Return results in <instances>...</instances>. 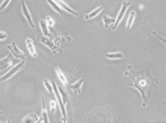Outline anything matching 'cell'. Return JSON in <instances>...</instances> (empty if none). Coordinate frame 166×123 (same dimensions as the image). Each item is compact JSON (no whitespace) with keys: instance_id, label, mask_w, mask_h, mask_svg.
<instances>
[{"instance_id":"obj_8","label":"cell","mask_w":166,"mask_h":123,"mask_svg":"<svg viewBox=\"0 0 166 123\" xmlns=\"http://www.w3.org/2000/svg\"><path fill=\"white\" fill-rule=\"evenodd\" d=\"M26 43H27V49H28V51H29V53L32 55L33 58H37V53H36L34 46H33V41L28 38L27 40H26Z\"/></svg>"},{"instance_id":"obj_20","label":"cell","mask_w":166,"mask_h":123,"mask_svg":"<svg viewBox=\"0 0 166 123\" xmlns=\"http://www.w3.org/2000/svg\"><path fill=\"white\" fill-rule=\"evenodd\" d=\"M40 27H41L42 32L44 33V36H49V31H48V27H47V23L44 22L43 20H41V21H40Z\"/></svg>"},{"instance_id":"obj_19","label":"cell","mask_w":166,"mask_h":123,"mask_svg":"<svg viewBox=\"0 0 166 123\" xmlns=\"http://www.w3.org/2000/svg\"><path fill=\"white\" fill-rule=\"evenodd\" d=\"M37 117L34 114H30L28 118H24L22 120V122H37Z\"/></svg>"},{"instance_id":"obj_12","label":"cell","mask_w":166,"mask_h":123,"mask_svg":"<svg viewBox=\"0 0 166 123\" xmlns=\"http://www.w3.org/2000/svg\"><path fill=\"white\" fill-rule=\"evenodd\" d=\"M102 9H103V7H99L97 9H95V10H93L92 12H90V14H85V19H92V18H94L95 16H97V14H100L102 11Z\"/></svg>"},{"instance_id":"obj_10","label":"cell","mask_w":166,"mask_h":123,"mask_svg":"<svg viewBox=\"0 0 166 123\" xmlns=\"http://www.w3.org/2000/svg\"><path fill=\"white\" fill-rule=\"evenodd\" d=\"M10 64H11V60H10V55L4 58L2 60H0V69L8 68Z\"/></svg>"},{"instance_id":"obj_3","label":"cell","mask_w":166,"mask_h":123,"mask_svg":"<svg viewBox=\"0 0 166 123\" xmlns=\"http://www.w3.org/2000/svg\"><path fill=\"white\" fill-rule=\"evenodd\" d=\"M130 7V2L129 1H124L123 2V5H122V8H121L120 12H119V14H117V18H116V21L114 22V26H113V30H115L116 27L120 24V22L122 21V19H123V17H124L125 12H126V9Z\"/></svg>"},{"instance_id":"obj_13","label":"cell","mask_w":166,"mask_h":123,"mask_svg":"<svg viewBox=\"0 0 166 123\" xmlns=\"http://www.w3.org/2000/svg\"><path fill=\"white\" fill-rule=\"evenodd\" d=\"M103 22H104V27L109 28V27H110L111 23L115 22V19L110 18V17H107V16H104V17H103Z\"/></svg>"},{"instance_id":"obj_11","label":"cell","mask_w":166,"mask_h":123,"mask_svg":"<svg viewBox=\"0 0 166 123\" xmlns=\"http://www.w3.org/2000/svg\"><path fill=\"white\" fill-rule=\"evenodd\" d=\"M42 105H43V108H42V119L38 120L37 122H46V123H48V122H49V119L47 118L46 105H44V99H42Z\"/></svg>"},{"instance_id":"obj_9","label":"cell","mask_w":166,"mask_h":123,"mask_svg":"<svg viewBox=\"0 0 166 123\" xmlns=\"http://www.w3.org/2000/svg\"><path fill=\"white\" fill-rule=\"evenodd\" d=\"M53 1H54L55 4H58V6H59V7H63V8H64V9L67 10L68 12H70V14H74V16H78V14H79L78 12H77V11L72 10V9H71V8L69 7V6L65 5V4L63 2V1H62V0H53Z\"/></svg>"},{"instance_id":"obj_25","label":"cell","mask_w":166,"mask_h":123,"mask_svg":"<svg viewBox=\"0 0 166 123\" xmlns=\"http://www.w3.org/2000/svg\"><path fill=\"white\" fill-rule=\"evenodd\" d=\"M47 22H48V24H49V26H53V21H52V20H51V18L50 17H48V18H47Z\"/></svg>"},{"instance_id":"obj_17","label":"cell","mask_w":166,"mask_h":123,"mask_svg":"<svg viewBox=\"0 0 166 123\" xmlns=\"http://www.w3.org/2000/svg\"><path fill=\"white\" fill-rule=\"evenodd\" d=\"M55 71H57V74H58V77H59V79H60V81L63 83V84H68V82H67V79H65L64 74L61 72V70L59 68L55 69Z\"/></svg>"},{"instance_id":"obj_16","label":"cell","mask_w":166,"mask_h":123,"mask_svg":"<svg viewBox=\"0 0 166 123\" xmlns=\"http://www.w3.org/2000/svg\"><path fill=\"white\" fill-rule=\"evenodd\" d=\"M134 18H135V12H134V11H131L129 16V19H127V23H126L127 30H129L130 28H131V26H132V23H133V21H134Z\"/></svg>"},{"instance_id":"obj_6","label":"cell","mask_w":166,"mask_h":123,"mask_svg":"<svg viewBox=\"0 0 166 123\" xmlns=\"http://www.w3.org/2000/svg\"><path fill=\"white\" fill-rule=\"evenodd\" d=\"M8 49L11 51V53H12L16 58H20V59H23V58H24V55L22 53V51L19 50L18 48H17V45H16L14 42L11 46H8Z\"/></svg>"},{"instance_id":"obj_2","label":"cell","mask_w":166,"mask_h":123,"mask_svg":"<svg viewBox=\"0 0 166 123\" xmlns=\"http://www.w3.org/2000/svg\"><path fill=\"white\" fill-rule=\"evenodd\" d=\"M52 88H53V91H54V93H55V98H57V100H58L59 104H60L61 111H62V114H63V122H65V121H67V111H65L64 103H63V101H62V98H61L60 93H59L58 86H57L55 82H52Z\"/></svg>"},{"instance_id":"obj_26","label":"cell","mask_w":166,"mask_h":123,"mask_svg":"<svg viewBox=\"0 0 166 123\" xmlns=\"http://www.w3.org/2000/svg\"><path fill=\"white\" fill-rule=\"evenodd\" d=\"M0 114H2V112H1V111H0Z\"/></svg>"},{"instance_id":"obj_23","label":"cell","mask_w":166,"mask_h":123,"mask_svg":"<svg viewBox=\"0 0 166 123\" xmlns=\"http://www.w3.org/2000/svg\"><path fill=\"white\" fill-rule=\"evenodd\" d=\"M50 105H51V112L54 113L55 112V101H51Z\"/></svg>"},{"instance_id":"obj_15","label":"cell","mask_w":166,"mask_h":123,"mask_svg":"<svg viewBox=\"0 0 166 123\" xmlns=\"http://www.w3.org/2000/svg\"><path fill=\"white\" fill-rule=\"evenodd\" d=\"M58 90H59V93H60V96L63 98V103H68V101H69V96L67 94V92L62 89L61 87H58Z\"/></svg>"},{"instance_id":"obj_24","label":"cell","mask_w":166,"mask_h":123,"mask_svg":"<svg viewBox=\"0 0 166 123\" xmlns=\"http://www.w3.org/2000/svg\"><path fill=\"white\" fill-rule=\"evenodd\" d=\"M7 37H8V35L6 32H0V40H5V39H7Z\"/></svg>"},{"instance_id":"obj_5","label":"cell","mask_w":166,"mask_h":123,"mask_svg":"<svg viewBox=\"0 0 166 123\" xmlns=\"http://www.w3.org/2000/svg\"><path fill=\"white\" fill-rule=\"evenodd\" d=\"M23 67H24V61H21V62H20V63L18 64V65H16V67H14V69H12V70H11V71H9V72H7L5 74V76H4V77L2 78H0V81H5V80H7V79H9V78H11L12 77V76H14V73L16 72H18L19 70H20V69H22Z\"/></svg>"},{"instance_id":"obj_22","label":"cell","mask_w":166,"mask_h":123,"mask_svg":"<svg viewBox=\"0 0 166 123\" xmlns=\"http://www.w3.org/2000/svg\"><path fill=\"white\" fill-rule=\"evenodd\" d=\"M9 2H10V0H5V1L2 2V5L0 6V11H1V10H4V9H5L6 7L8 6V4H9Z\"/></svg>"},{"instance_id":"obj_4","label":"cell","mask_w":166,"mask_h":123,"mask_svg":"<svg viewBox=\"0 0 166 123\" xmlns=\"http://www.w3.org/2000/svg\"><path fill=\"white\" fill-rule=\"evenodd\" d=\"M21 10H22L23 16L27 18L28 22H29V24H30V27L32 28V29H34V28H36V26H34L32 19H31V14H30V12L28 11L27 6H26V4H24V0H21Z\"/></svg>"},{"instance_id":"obj_14","label":"cell","mask_w":166,"mask_h":123,"mask_svg":"<svg viewBox=\"0 0 166 123\" xmlns=\"http://www.w3.org/2000/svg\"><path fill=\"white\" fill-rule=\"evenodd\" d=\"M106 58H109V59H122L123 58V53H121V52H116V53H106L105 55Z\"/></svg>"},{"instance_id":"obj_21","label":"cell","mask_w":166,"mask_h":123,"mask_svg":"<svg viewBox=\"0 0 166 123\" xmlns=\"http://www.w3.org/2000/svg\"><path fill=\"white\" fill-rule=\"evenodd\" d=\"M44 86H46V88H47V90H48V91L52 92V87H51L50 82L48 81V80H44Z\"/></svg>"},{"instance_id":"obj_1","label":"cell","mask_w":166,"mask_h":123,"mask_svg":"<svg viewBox=\"0 0 166 123\" xmlns=\"http://www.w3.org/2000/svg\"><path fill=\"white\" fill-rule=\"evenodd\" d=\"M125 73H131L133 76V82L129 84L130 87L136 88L138 91L141 92V94L143 96L144 100V105L147 101V96H148V88H150V84H151V74L147 72V71H140V72H136L134 70H131V71H126Z\"/></svg>"},{"instance_id":"obj_7","label":"cell","mask_w":166,"mask_h":123,"mask_svg":"<svg viewBox=\"0 0 166 123\" xmlns=\"http://www.w3.org/2000/svg\"><path fill=\"white\" fill-rule=\"evenodd\" d=\"M83 82H84V80H83V79H80V80L75 82L74 84H71V86H70V89H71L75 94H79L80 91H81V87H82Z\"/></svg>"},{"instance_id":"obj_18","label":"cell","mask_w":166,"mask_h":123,"mask_svg":"<svg viewBox=\"0 0 166 123\" xmlns=\"http://www.w3.org/2000/svg\"><path fill=\"white\" fill-rule=\"evenodd\" d=\"M47 1H48V4H49V5H50L51 7H52V8H53L57 12H58V14H62V10L60 9V7L55 4L53 0H47Z\"/></svg>"}]
</instances>
